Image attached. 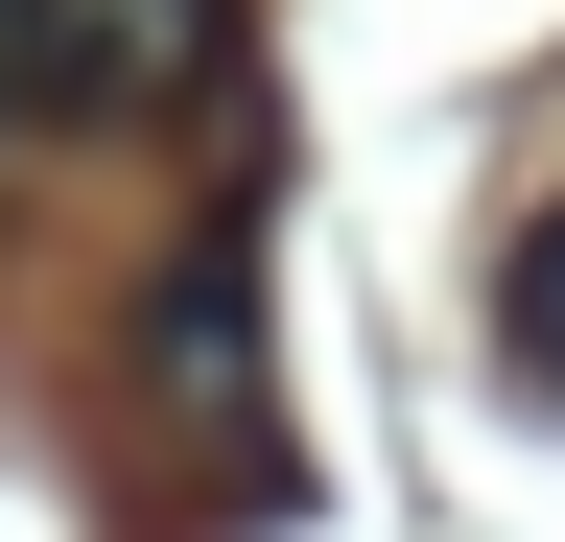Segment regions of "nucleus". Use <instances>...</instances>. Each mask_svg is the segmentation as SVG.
Masks as SVG:
<instances>
[{
    "mask_svg": "<svg viewBox=\"0 0 565 542\" xmlns=\"http://www.w3.org/2000/svg\"><path fill=\"white\" fill-rule=\"evenodd\" d=\"M47 95H95V118L236 95V0H47Z\"/></svg>",
    "mask_w": 565,
    "mask_h": 542,
    "instance_id": "nucleus-2",
    "label": "nucleus"
},
{
    "mask_svg": "<svg viewBox=\"0 0 565 542\" xmlns=\"http://www.w3.org/2000/svg\"><path fill=\"white\" fill-rule=\"evenodd\" d=\"M141 354H166V401H189L236 471H282V401H259V236H236V213L166 259V330H141Z\"/></svg>",
    "mask_w": 565,
    "mask_h": 542,
    "instance_id": "nucleus-1",
    "label": "nucleus"
},
{
    "mask_svg": "<svg viewBox=\"0 0 565 542\" xmlns=\"http://www.w3.org/2000/svg\"><path fill=\"white\" fill-rule=\"evenodd\" d=\"M24 118H71V95H47V0H0V142Z\"/></svg>",
    "mask_w": 565,
    "mask_h": 542,
    "instance_id": "nucleus-4",
    "label": "nucleus"
},
{
    "mask_svg": "<svg viewBox=\"0 0 565 542\" xmlns=\"http://www.w3.org/2000/svg\"><path fill=\"white\" fill-rule=\"evenodd\" d=\"M494 354L565 401V213H519V259H494Z\"/></svg>",
    "mask_w": 565,
    "mask_h": 542,
    "instance_id": "nucleus-3",
    "label": "nucleus"
}]
</instances>
